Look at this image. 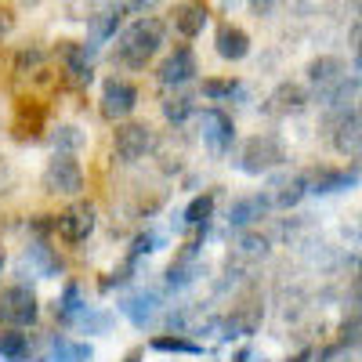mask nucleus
<instances>
[{"mask_svg": "<svg viewBox=\"0 0 362 362\" xmlns=\"http://www.w3.org/2000/svg\"><path fill=\"white\" fill-rule=\"evenodd\" d=\"M167 40V25L156 15H141L138 22H131L116 40V62L124 69H145L156 58V51Z\"/></svg>", "mask_w": 362, "mask_h": 362, "instance_id": "1", "label": "nucleus"}, {"mask_svg": "<svg viewBox=\"0 0 362 362\" xmlns=\"http://www.w3.org/2000/svg\"><path fill=\"white\" fill-rule=\"evenodd\" d=\"M286 163V148L276 134H254L243 141V148H239V160L235 167L243 174H268Z\"/></svg>", "mask_w": 362, "mask_h": 362, "instance_id": "2", "label": "nucleus"}, {"mask_svg": "<svg viewBox=\"0 0 362 362\" xmlns=\"http://www.w3.org/2000/svg\"><path fill=\"white\" fill-rule=\"evenodd\" d=\"M326 134H329V145H334L341 156L358 163V153H362V116H358V105H337V112L326 119Z\"/></svg>", "mask_w": 362, "mask_h": 362, "instance_id": "3", "label": "nucleus"}, {"mask_svg": "<svg viewBox=\"0 0 362 362\" xmlns=\"http://www.w3.org/2000/svg\"><path fill=\"white\" fill-rule=\"evenodd\" d=\"M40 315L37 290L25 283H11L0 290V322L4 326H33Z\"/></svg>", "mask_w": 362, "mask_h": 362, "instance_id": "4", "label": "nucleus"}, {"mask_svg": "<svg viewBox=\"0 0 362 362\" xmlns=\"http://www.w3.org/2000/svg\"><path fill=\"white\" fill-rule=\"evenodd\" d=\"M40 185L51 196H80L83 192V167L76 163L73 153H54V160L44 167Z\"/></svg>", "mask_w": 362, "mask_h": 362, "instance_id": "5", "label": "nucleus"}, {"mask_svg": "<svg viewBox=\"0 0 362 362\" xmlns=\"http://www.w3.org/2000/svg\"><path fill=\"white\" fill-rule=\"evenodd\" d=\"M261 319H264V300H261L257 290H247L232 305V312L225 315V322H221L225 334L221 337H254L261 329Z\"/></svg>", "mask_w": 362, "mask_h": 362, "instance_id": "6", "label": "nucleus"}, {"mask_svg": "<svg viewBox=\"0 0 362 362\" xmlns=\"http://www.w3.org/2000/svg\"><path fill=\"white\" fill-rule=\"evenodd\" d=\"M153 145H156V134L148 124H124V119H119V127L112 131V153H116L119 163L145 160L153 153Z\"/></svg>", "mask_w": 362, "mask_h": 362, "instance_id": "7", "label": "nucleus"}, {"mask_svg": "<svg viewBox=\"0 0 362 362\" xmlns=\"http://www.w3.org/2000/svg\"><path fill=\"white\" fill-rule=\"evenodd\" d=\"M95 225H98V210H95V203H87V199L69 203L62 214L54 218V232L62 235L66 243H83V239L95 232Z\"/></svg>", "mask_w": 362, "mask_h": 362, "instance_id": "8", "label": "nucleus"}, {"mask_svg": "<svg viewBox=\"0 0 362 362\" xmlns=\"http://www.w3.org/2000/svg\"><path fill=\"white\" fill-rule=\"evenodd\" d=\"M300 177H305V189L315 196L344 192V189L358 185V163H351V167H308Z\"/></svg>", "mask_w": 362, "mask_h": 362, "instance_id": "9", "label": "nucleus"}, {"mask_svg": "<svg viewBox=\"0 0 362 362\" xmlns=\"http://www.w3.org/2000/svg\"><path fill=\"white\" fill-rule=\"evenodd\" d=\"M134 109H138V87L131 80L109 76L102 83V116L112 119V124H119V119H127Z\"/></svg>", "mask_w": 362, "mask_h": 362, "instance_id": "10", "label": "nucleus"}, {"mask_svg": "<svg viewBox=\"0 0 362 362\" xmlns=\"http://www.w3.org/2000/svg\"><path fill=\"white\" fill-rule=\"evenodd\" d=\"M199 127H203V141H206V148H210L214 156H228V153H232L235 124H232V116H228L225 109H203Z\"/></svg>", "mask_w": 362, "mask_h": 362, "instance_id": "11", "label": "nucleus"}, {"mask_svg": "<svg viewBox=\"0 0 362 362\" xmlns=\"http://www.w3.org/2000/svg\"><path fill=\"white\" fill-rule=\"evenodd\" d=\"M358 73V69H355ZM348 80V66L341 62V58H334V54H322V58H315V62L308 66V83L315 87V95L326 102L334 90L341 87Z\"/></svg>", "mask_w": 362, "mask_h": 362, "instance_id": "12", "label": "nucleus"}, {"mask_svg": "<svg viewBox=\"0 0 362 362\" xmlns=\"http://www.w3.org/2000/svg\"><path fill=\"white\" fill-rule=\"evenodd\" d=\"M62 54V69L73 83H90L95 80V47L90 44H76V40H62L58 44Z\"/></svg>", "mask_w": 362, "mask_h": 362, "instance_id": "13", "label": "nucleus"}, {"mask_svg": "<svg viewBox=\"0 0 362 362\" xmlns=\"http://www.w3.org/2000/svg\"><path fill=\"white\" fill-rule=\"evenodd\" d=\"M308 90L300 87V83H279L272 95L264 98V116H276V119H286V116H297V112H305L308 109Z\"/></svg>", "mask_w": 362, "mask_h": 362, "instance_id": "14", "label": "nucleus"}, {"mask_svg": "<svg viewBox=\"0 0 362 362\" xmlns=\"http://www.w3.org/2000/svg\"><path fill=\"white\" fill-rule=\"evenodd\" d=\"M11 131L18 141H40L47 131V105L44 102H18L15 105V119H11Z\"/></svg>", "mask_w": 362, "mask_h": 362, "instance_id": "15", "label": "nucleus"}, {"mask_svg": "<svg viewBox=\"0 0 362 362\" xmlns=\"http://www.w3.org/2000/svg\"><path fill=\"white\" fill-rule=\"evenodd\" d=\"M18 268H22V276H40V279H47V276H58V272H62V261H58V254L44 243V239H37V243L25 247Z\"/></svg>", "mask_w": 362, "mask_h": 362, "instance_id": "16", "label": "nucleus"}, {"mask_svg": "<svg viewBox=\"0 0 362 362\" xmlns=\"http://www.w3.org/2000/svg\"><path fill=\"white\" fill-rule=\"evenodd\" d=\"M210 22V4L206 0H181V4L174 8V29L181 37H199L203 25Z\"/></svg>", "mask_w": 362, "mask_h": 362, "instance_id": "17", "label": "nucleus"}, {"mask_svg": "<svg viewBox=\"0 0 362 362\" xmlns=\"http://www.w3.org/2000/svg\"><path fill=\"white\" fill-rule=\"evenodd\" d=\"M214 44H218V54L225 58V62H243V58L250 54V33H247V29H239V25H232V22L218 25Z\"/></svg>", "mask_w": 362, "mask_h": 362, "instance_id": "18", "label": "nucleus"}, {"mask_svg": "<svg viewBox=\"0 0 362 362\" xmlns=\"http://www.w3.org/2000/svg\"><path fill=\"white\" fill-rule=\"evenodd\" d=\"M192 76H196V54L189 47H177L174 54L163 58V66H160V83L163 87H181Z\"/></svg>", "mask_w": 362, "mask_h": 362, "instance_id": "19", "label": "nucleus"}, {"mask_svg": "<svg viewBox=\"0 0 362 362\" xmlns=\"http://www.w3.org/2000/svg\"><path fill=\"white\" fill-rule=\"evenodd\" d=\"M119 312H124L138 329H145L148 322L156 319V312H160V293H153V290H141V293H131V297H124L119 300Z\"/></svg>", "mask_w": 362, "mask_h": 362, "instance_id": "20", "label": "nucleus"}, {"mask_svg": "<svg viewBox=\"0 0 362 362\" xmlns=\"http://www.w3.org/2000/svg\"><path fill=\"white\" fill-rule=\"evenodd\" d=\"M196 276H199V243H185V250L177 254V261L167 268V286L185 290Z\"/></svg>", "mask_w": 362, "mask_h": 362, "instance_id": "21", "label": "nucleus"}, {"mask_svg": "<svg viewBox=\"0 0 362 362\" xmlns=\"http://www.w3.org/2000/svg\"><path fill=\"white\" fill-rule=\"evenodd\" d=\"M305 177L300 174H290V177H279L276 185H272L268 192H264V199H268V206H279V210H290V206H297L300 199H305Z\"/></svg>", "mask_w": 362, "mask_h": 362, "instance_id": "22", "label": "nucleus"}, {"mask_svg": "<svg viewBox=\"0 0 362 362\" xmlns=\"http://www.w3.org/2000/svg\"><path fill=\"white\" fill-rule=\"evenodd\" d=\"M95 358V348L83 341H69V337H51L44 362H90Z\"/></svg>", "mask_w": 362, "mask_h": 362, "instance_id": "23", "label": "nucleus"}, {"mask_svg": "<svg viewBox=\"0 0 362 362\" xmlns=\"http://www.w3.org/2000/svg\"><path fill=\"white\" fill-rule=\"evenodd\" d=\"M268 214V199L264 196H247V199H235L228 210V225L232 228H250Z\"/></svg>", "mask_w": 362, "mask_h": 362, "instance_id": "24", "label": "nucleus"}, {"mask_svg": "<svg viewBox=\"0 0 362 362\" xmlns=\"http://www.w3.org/2000/svg\"><path fill=\"white\" fill-rule=\"evenodd\" d=\"M29 337L22 334V326H4L0 329V358L4 362H29Z\"/></svg>", "mask_w": 362, "mask_h": 362, "instance_id": "25", "label": "nucleus"}, {"mask_svg": "<svg viewBox=\"0 0 362 362\" xmlns=\"http://www.w3.org/2000/svg\"><path fill=\"white\" fill-rule=\"evenodd\" d=\"M80 312H83V297H80V286H76V283H66L62 297L54 300V319H58V322H66V326H73Z\"/></svg>", "mask_w": 362, "mask_h": 362, "instance_id": "26", "label": "nucleus"}, {"mask_svg": "<svg viewBox=\"0 0 362 362\" xmlns=\"http://www.w3.org/2000/svg\"><path fill=\"white\" fill-rule=\"evenodd\" d=\"M153 351H167V355H203V344H196L192 337H181V334H160L148 341Z\"/></svg>", "mask_w": 362, "mask_h": 362, "instance_id": "27", "label": "nucleus"}, {"mask_svg": "<svg viewBox=\"0 0 362 362\" xmlns=\"http://www.w3.org/2000/svg\"><path fill=\"white\" fill-rule=\"evenodd\" d=\"M185 225H192V228H206V221L214 218V192H203V196H196L189 206H185Z\"/></svg>", "mask_w": 362, "mask_h": 362, "instance_id": "28", "label": "nucleus"}, {"mask_svg": "<svg viewBox=\"0 0 362 362\" xmlns=\"http://www.w3.org/2000/svg\"><path fill=\"white\" fill-rule=\"evenodd\" d=\"M73 326L87 329V334H109V329H112V312L87 308V305H83V312L76 315V322H73Z\"/></svg>", "mask_w": 362, "mask_h": 362, "instance_id": "29", "label": "nucleus"}, {"mask_svg": "<svg viewBox=\"0 0 362 362\" xmlns=\"http://www.w3.org/2000/svg\"><path fill=\"white\" fill-rule=\"evenodd\" d=\"M196 109L192 95H170L163 98V116H167V124H181V119H189Z\"/></svg>", "mask_w": 362, "mask_h": 362, "instance_id": "30", "label": "nucleus"}, {"mask_svg": "<svg viewBox=\"0 0 362 362\" xmlns=\"http://www.w3.org/2000/svg\"><path fill=\"white\" fill-rule=\"evenodd\" d=\"M235 90H239V80H235V76H210V80H203V95H206L210 102L232 98Z\"/></svg>", "mask_w": 362, "mask_h": 362, "instance_id": "31", "label": "nucleus"}, {"mask_svg": "<svg viewBox=\"0 0 362 362\" xmlns=\"http://www.w3.org/2000/svg\"><path fill=\"white\" fill-rule=\"evenodd\" d=\"M124 4H112V8H105V11H98V18H95V37L98 40H105V37H112L116 33V25H119V18H124Z\"/></svg>", "mask_w": 362, "mask_h": 362, "instance_id": "32", "label": "nucleus"}, {"mask_svg": "<svg viewBox=\"0 0 362 362\" xmlns=\"http://www.w3.org/2000/svg\"><path fill=\"white\" fill-rule=\"evenodd\" d=\"M235 254H243V257H264L268 254V239L257 235V232H243V235H239V243H235Z\"/></svg>", "mask_w": 362, "mask_h": 362, "instance_id": "33", "label": "nucleus"}, {"mask_svg": "<svg viewBox=\"0 0 362 362\" xmlns=\"http://www.w3.org/2000/svg\"><path fill=\"white\" fill-rule=\"evenodd\" d=\"M80 141H83V134H80L76 127H69V124H66V127H58V131L51 134V145H54V153H73V148H76Z\"/></svg>", "mask_w": 362, "mask_h": 362, "instance_id": "34", "label": "nucleus"}, {"mask_svg": "<svg viewBox=\"0 0 362 362\" xmlns=\"http://www.w3.org/2000/svg\"><path fill=\"white\" fill-rule=\"evenodd\" d=\"M156 247H160V235H156V232H141V235L134 239V243H131V254H127V257H134V261H138L141 254H153Z\"/></svg>", "mask_w": 362, "mask_h": 362, "instance_id": "35", "label": "nucleus"}, {"mask_svg": "<svg viewBox=\"0 0 362 362\" xmlns=\"http://www.w3.org/2000/svg\"><path fill=\"white\" fill-rule=\"evenodd\" d=\"M11 25H15V15H11L8 8H0V40L11 33Z\"/></svg>", "mask_w": 362, "mask_h": 362, "instance_id": "36", "label": "nucleus"}, {"mask_svg": "<svg viewBox=\"0 0 362 362\" xmlns=\"http://www.w3.org/2000/svg\"><path fill=\"white\" fill-rule=\"evenodd\" d=\"M286 362H312V351L305 348V351H297V355H293V358H286Z\"/></svg>", "mask_w": 362, "mask_h": 362, "instance_id": "37", "label": "nucleus"}, {"mask_svg": "<svg viewBox=\"0 0 362 362\" xmlns=\"http://www.w3.org/2000/svg\"><path fill=\"white\" fill-rule=\"evenodd\" d=\"M232 362H250V348H239V351H235V358H232Z\"/></svg>", "mask_w": 362, "mask_h": 362, "instance_id": "38", "label": "nucleus"}, {"mask_svg": "<svg viewBox=\"0 0 362 362\" xmlns=\"http://www.w3.org/2000/svg\"><path fill=\"white\" fill-rule=\"evenodd\" d=\"M124 362H141V348H134V351H127V358Z\"/></svg>", "mask_w": 362, "mask_h": 362, "instance_id": "39", "label": "nucleus"}, {"mask_svg": "<svg viewBox=\"0 0 362 362\" xmlns=\"http://www.w3.org/2000/svg\"><path fill=\"white\" fill-rule=\"evenodd\" d=\"M0 268H4V250H0Z\"/></svg>", "mask_w": 362, "mask_h": 362, "instance_id": "40", "label": "nucleus"}]
</instances>
